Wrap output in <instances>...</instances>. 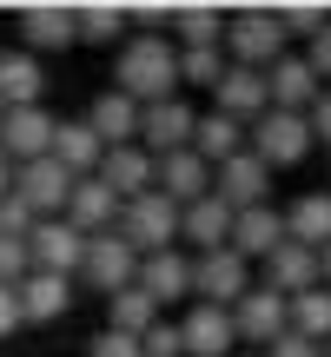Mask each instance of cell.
Wrapping results in <instances>:
<instances>
[{"instance_id": "7dc6e473", "label": "cell", "mask_w": 331, "mask_h": 357, "mask_svg": "<svg viewBox=\"0 0 331 357\" xmlns=\"http://www.w3.org/2000/svg\"><path fill=\"white\" fill-rule=\"evenodd\" d=\"M0 119H7V106H0Z\"/></svg>"}, {"instance_id": "277c9868", "label": "cell", "mask_w": 331, "mask_h": 357, "mask_svg": "<svg viewBox=\"0 0 331 357\" xmlns=\"http://www.w3.org/2000/svg\"><path fill=\"white\" fill-rule=\"evenodd\" d=\"M119 238H126L140 258L172 252V245H179V205L166 199V192H146V199H133L126 212H119Z\"/></svg>"}, {"instance_id": "f546056e", "label": "cell", "mask_w": 331, "mask_h": 357, "mask_svg": "<svg viewBox=\"0 0 331 357\" xmlns=\"http://www.w3.org/2000/svg\"><path fill=\"white\" fill-rule=\"evenodd\" d=\"M192 153L205 159V166H226V159H239L245 153V126L239 119H226V113H199V132H192Z\"/></svg>"}, {"instance_id": "e0dca14e", "label": "cell", "mask_w": 331, "mask_h": 357, "mask_svg": "<svg viewBox=\"0 0 331 357\" xmlns=\"http://www.w3.org/2000/svg\"><path fill=\"white\" fill-rule=\"evenodd\" d=\"M212 113L239 119V126H252V119H265V113H272L265 73H252V66H226V79H219V93H212Z\"/></svg>"}, {"instance_id": "ac0fdd59", "label": "cell", "mask_w": 331, "mask_h": 357, "mask_svg": "<svg viewBox=\"0 0 331 357\" xmlns=\"http://www.w3.org/2000/svg\"><path fill=\"white\" fill-rule=\"evenodd\" d=\"M232 218H239V212L212 192V199H199V205H186V212H179V238L192 245V258L226 252V245H232Z\"/></svg>"}, {"instance_id": "2e32d148", "label": "cell", "mask_w": 331, "mask_h": 357, "mask_svg": "<svg viewBox=\"0 0 331 357\" xmlns=\"http://www.w3.org/2000/svg\"><path fill=\"white\" fill-rule=\"evenodd\" d=\"M13 192L34 205V218H60V212H66V199H73V172H66L60 159H34V166H20Z\"/></svg>"}, {"instance_id": "f6af8a7d", "label": "cell", "mask_w": 331, "mask_h": 357, "mask_svg": "<svg viewBox=\"0 0 331 357\" xmlns=\"http://www.w3.org/2000/svg\"><path fill=\"white\" fill-rule=\"evenodd\" d=\"M318 271H325V291H331V245H325V252H318Z\"/></svg>"}, {"instance_id": "9a60e30c", "label": "cell", "mask_w": 331, "mask_h": 357, "mask_svg": "<svg viewBox=\"0 0 331 357\" xmlns=\"http://www.w3.org/2000/svg\"><path fill=\"white\" fill-rule=\"evenodd\" d=\"M13 20H20V47L27 53H60V47H73V40H80V13L73 7H53V0L20 7Z\"/></svg>"}, {"instance_id": "44dd1931", "label": "cell", "mask_w": 331, "mask_h": 357, "mask_svg": "<svg viewBox=\"0 0 331 357\" xmlns=\"http://www.w3.org/2000/svg\"><path fill=\"white\" fill-rule=\"evenodd\" d=\"M258 284H272L279 298H305V291H318V284H325L318 252H305V245H292V238H285L279 252L265 258V278H258Z\"/></svg>"}, {"instance_id": "3957f363", "label": "cell", "mask_w": 331, "mask_h": 357, "mask_svg": "<svg viewBox=\"0 0 331 357\" xmlns=\"http://www.w3.org/2000/svg\"><path fill=\"white\" fill-rule=\"evenodd\" d=\"M311 146H318V139H311V119H305V113H279V106H272L265 119H252V126H245V153L265 159L272 172L298 166Z\"/></svg>"}, {"instance_id": "4fadbf2b", "label": "cell", "mask_w": 331, "mask_h": 357, "mask_svg": "<svg viewBox=\"0 0 331 357\" xmlns=\"http://www.w3.org/2000/svg\"><path fill=\"white\" fill-rule=\"evenodd\" d=\"M179 337H186V357H239V324L219 305H192L179 318Z\"/></svg>"}, {"instance_id": "cb8c5ba5", "label": "cell", "mask_w": 331, "mask_h": 357, "mask_svg": "<svg viewBox=\"0 0 331 357\" xmlns=\"http://www.w3.org/2000/svg\"><path fill=\"white\" fill-rule=\"evenodd\" d=\"M87 126L100 132V146L113 153V146H140V100H126V93L106 86L100 100L87 106Z\"/></svg>"}, {"instance_id": "52a82bcc", "label": "cell", "mask_w": 331, "mask_h": 357, "mask_svg": "<svg viewBox=\"0 0 331 357\" xmlns=\"http://www.w3.org/2000/svg\"><path fill=\"white\" fill-rule=\"evenodd\" d=\"M232 324H239V344L272 351L285 331H292V298H279L272 284H252V291L232 305Z\"/></svg>"}, {"instance_id": "8d00e7d4", "label": "cell", "mask_w": 331, "mask_h": 357, "mask_svg": "<svg viewBox=\"0 0 331 357\" xmlns=\"http://www.w3.org/2000/svg\"><path fill=\"white\" fill-rule=\"evenodd\" d=\"M140 351H146V357H186V337H179V318H159L153 331L140 337Z\"/></svg>"}, {"instance_id": "f1b7e54d", "label": "cell", "mask_w": 331, "mask_h": 357, "mask_svg": "<svg viewBox=\"0 0 331 357\" xmlns=\"http://www.w3.org/2000/svg\"><path fill=\"white\" fill-rule=\"evenodd\" d=\"M20 311L27 324H53L73 311V278H53V271H34V278L20 284Z\"/></svg>"}, {"instance_id": "ba28073f", "label": "cell", "mask_w": 331, "mask_h": 357, "mask_svg": "<svg viewBox=\"0 0 331 357\" xmlns=\"http://www.w3.org/2000/svg\"><path fill=\"white\" fill-rule=\"evenodd\" d=\"M192 132H199V113L186 100H159V106H140V146L153 159H172V153H192Z\"/></svg>"}, {"instance_id": "484cf974", "label": "cell", "mask_w": 331, "mask_h": 357, "mask_svg": "<svg viewBox=\"0 0 331 357\" xmlns=\"http://www.w3.org/2000/svg\"><path fill=\"white\" fill-rule=\"evenodd\" d=\"M53 159H60L73 178H93V172H100L106 146H100V132L87 126V113H80V119H60V132H53Z\"/></svg>"}, {"instance_id": "ab89813d", "label": "cell", "mask_w": 331, "mask_h": 357, "mask_svg": "<svg viewBox=\"0 0 331 357\" xmlns=\"http://www.w3.org/2000/svg\"><path fill=\"white\" fill-rule=\"evenodd\" d=\"M93 357H146V351H140V337H126V331H100L93 337Z\"/></svg>"}, {"instance_id": "603a6c76", "label": "cell", "mask_w": 331, "mask_h": 357, "mask_svg": "<svg viewBox=\"0 0 331 357\" xmlns=\"http://www.w3.org/2000/svg\"><path fill=\"white\" fill-rule=\"evenodd\" d=\"M153 192H166V199L186 212V205H199V199H212V166H205L199 153H172V159H159V172H153Z\"/></svg>"}, {"instance_id": "ee69618b", "label": "cell", "mask_w": 331, "mask_h": 357, "mask_svg": "<svg viewBox=\"0 0 331 357\" xmlns=\"http://www.w3.org/2000/svg\"><path fill=\"white\" fill-rule=\"evenodd\" d=\"M13 178H20V166H13V159L0 153V199H7V192H13Z\"/></svg>"}, {"instance_id": "d590c367", "label": "cell", "mask_w": 331, "mask_h": 357, "mask_svg": "<svg viewBox=\"0 0 331 357\" xmlns=\"http://www.w3.org/2000/svg\"><path fill=\"white\" fill-rule=\"evenodd\" d=\"M34 225H40V218H34V205H27L20 192H7V199H0V238H27Z\"/></svg>"}, {"instance_id": "d4e9b609", "label": "cell", "mask_w": 331, "mask_h": 357, "mask_svg": "<svg viewBox=\"0 0 331 357\" xmlns=\"http://www.w3.org/2000/svg\"><path fill=\"white\" fill-rule=\"evenodd\" d=\"M40 93H47V66H40V53H27V47H13V53H0V106H40Z\"/></svg>"}, {"instance_id": "5b68a950", "label": "cell", "mask_w": 331, "mask_h": 357, "mask_svg": "<svg viewBox=\"0 0 331 357\" xmlns=\"http://www.w3.org/2000/svg\"><path fill=\"white\" fill-rule=\"evenodd\" d=\"M252 265H245L239 252H205V258H192V305H219V311H232L245 291H252Z\"/></svg>"}, {"instance_id": "b9f144b4", "label": "cell", "mask_w": 331, "mask_h": 357, "mask_svg": "<svg viewBox=\"0 0 331 357\" xmlns=\"http://www.w3.org/2000/svg\"><path fill=\"white\" fill-rule=\"evenodd\" d=\"M258 357H325V344H311V337H298V331H285L272 351H258Z\"/></svg>"}, {"instance_id": "ffe728a7", "label": "cell", "mask_w": 331, "mask_h": 357, "mask_svg": "<svg viewBox=\"0 0 331 357\" xmlns=\"http://www.w3.org/2000/svg\"><path fill=\"white\" fill-rule=\"evenodd\" d=\"M285 238H292V231H285V212H279V205H258V212H239V218H232V252H239L245 265H265Z\"/></svg>"}, {"instance_id": "6da1fadb", "label": "cell", "mask_w": 331, "mask_h": 357, "mask_svg": "<svg viewBox=\"0 0 331 357\" xmlns=\"http://www.w3.org/2000/svg\"><path fill=\"white\" fill-rule=\"evenodd\" d=\"M113 93L140 106H159V100H179V47L172 33H126L113 60Z\"/></svg>"}, {"instance_id": "f35d334b", "label": "cell", "mask_w": 331, "mask_h": 357, "mask_svg": "<svg viewBox=\"0 0 331 357\" xmlns=\"http://www.w3.org/2000/svg\"><path fill=\"white\" fill-rule=\"evenodd\" d=\"M305 66H311V73H318L325 86H331V20H325L311 40H305Z\"/></svg>"}, {"instance_id": "d6986e66", "label": "cell", "mask_w": 331, "mask_h": 357, "mask_svg": "<svg viewBox=\"0 0 331 357\" xmlns=\"http://www.w3.org/2000/svg\"><path fill=\"white\" fill-rule=\"evenodd\" d=\"M140 291L153 298V305L166 311V305H186L192 298V258L179 252H153V258H140Z\"/></svg>"}, {"instance_id": "74e56055", "label": "cell", "mask_w": 331, "mask_h": 357, "mask_svg": "<svg viewBox=\"0 0 331 357\" xmlns=\"http://www.w3.org/2000/svg\"><path fill=\"white\" fill-rule=\"evenodd\" d=\"M325 20H331L325 7H279V26H285V40H311Z\"/></svg>"}, {"instance_id": "7402d4cb", "label": "cell", "mask_w": 331, "mask_h": 357, "mask_svg": "<svg viewBox=\"0 0 331 357\" xmlns=\"http://www.w3.org/2000/svg\"><path fill=\"white\" fill-rule=\"evenodd\" d=\"M119 212H126V205H119L100 178H73V199H66L60 218L73 231H87V238H100V231H119Z\"/></svg>"}, {"instance_id": "83f0119b", "label": "cell", "mask_w": 331, "mask_h": 357, "mask_svg": "<svg viewBox=\"0 0 331 357\" xmlns=\"http://www.w3.org/2000/svg\"><path fill=\"white\" fill-rule=\"evenodd\" d=\"M226 7H172V47L179 53H205V47H226Z\"/></svg>"}, {"instance_id": "e575fe53", "label": "cell", "mask_w": 331, "mask_h": 357, "mask_svg": "<svg viewBox=\"0 0 331 357\" xmlns=\"http://www.w3.org/2000/svg\"><path fill=\"white\" fill-rule=\"evenodd\" d=\"M27 278H34V245L0 238V284H27Z\"/></svg>"}, {"instance_id": "30bf717a", "label": "cell", "mask_w": 331, "mask_h": 357, "mask_svg": "<svg viewBox=\"0 0 331 357\" xmlns=\"http://www.w3.org/2000/svg\"><path fill=\"white\" fill-rule=\"evenodd\" d=\"M34 245V271H53V278H80V258H87V231H73L66 218H40L27 231Z\"/></svg>"}, {"instance_id": "d6a6232c", "label": "cell", "mask_w": 331, "mask_h": 357, "mask_svg": "<svg viewBox=\"0 0 331 357\" xmlns=\"http://www.w3.org/2000/svg\"><path fill=\"white\" fill-rule=\"evenodd\" d=\"M292 331L311 337V344H331V291L325 284L305 291V298H292Z\"/></svg>"}, {"instance_id": "7bdbcfd3", "label": "cell", "mask_w": 331, "mask_h": 357, "mask_svg": "<svg viewBox=\"0 0 331 357\" xmlns=\"http://www.w3.org/2000/svg\"><path fill=\"white\" fill-rule=\"evenodd\" d=\"M305 119H311V139H318V146H331V86L318 93V106H311Z\"/></svg>"}, {"instance_id": "9c48e42d", "label": "cell", "mask_w": 331, "mask_h": 357, "mask_svg": "<svg viewBox=\"0 0 331 357\" xmlns=\"http://www.w3.org/2000/svg\"><path fill=\"white\" fill-rule=\"evenodd\" d=\"M53 132H60V119H53L47 106H13V113L0 119V153H7L13 166L53 159Z\"/></svg>"}, {"instance_id": "60d3db41", "label": "cell", "mask_w": 331, "mask_h": 357, "mask_svg": "<svg viewBox=\"0 0 331 357\" xmlns=\"http://www.w3.org/2000/svg\"><path fill=\"white\" fill-rule=\"evenodd\" d=\"M27 324V311H20V284H0V337H13Z\"/></svg>"}, {"instance_id": "1f68e13d", "label": "cell", "mask_w": 331, "mask_h": 357, "mask_svg": "<svg viewBox=\"0 0 331 357\" xmlns=\"http://www.w3.org/2000/svg\"><path fill=\"white\" fill-rule=\"evenodd\" d=\"M73 13H80V40H87V47H126V26H133L126 7L93 0V7H73Z\"/></svg>"}, {"instance_id": "8fae6325", "label": "cell", "mask_w": 331, "mask_h": 357, "mask_svg": "<svg viewBox=\"0 0 331 357\" xmlns=\"http://www.w3.org/2000/svg\"><path fill=\"white\" fill-rule=\"evenodd\" d=\"M212 192L232 212H258V205H272V166L252 159V153H239V159H226V166L212 172Z\"/></svg>"}, {"instance_id": "4316f807", "label": "cell", "mask_w": 331, "mask_h": 357, "mask_svg": "<svg viewBox=\"0 0 331 357\" xmlns=\"http://www.w3.org/2000/svg\"><path fill=\"white\" fill-rule=\"evenodd\" d=\"M285 231H292V245H305V252H325L331 245V192H298V199L285 205Z\"/></svg>"}, {"instance_id": "5bb4252c", "label": "cell", "mask_w": 331, "mask_h": 357, "mask_svg": "<svg viewBox=\"0 0 331 357\" xmlns=\"http://www.w3.org/2000/svg\"><path fill=\"white\" fill-rule=\"evenodd\" d=\"M265 93H272V106H279V113H311V106H318V93H325V79L305 66V53H285V60L265 66Z\"/></svg>"}, {"instance_id": "8992f818", "label": "cell", "mask_w": 331, "mask_h": 357, "mask_svg": "<svg viewBox=\"0 0 331 357\" xmlns=\"http://www.w3.org/2000/svg\"><path fill=\"white\" fill-rule=\"evenodd\" d=\"M80 284H93L100 298H113V291H126V284H140V252H133L119 231H100V238H87Z\"/></svg>"}, {"instance_id": "836d02e7", "label": "cell", "mask_w": 331, "mask_h": 357, "mask_svg": "<svg viewBox=\"0 0 331 357\" xmlns=\"http://www.w3.org/2000/svg\"><path fill=\"white\" fill-rule=\"evenodd\" d=\"M226 47H205V53H179V86H205L219 93V79H226Z\"/></svg>"}, {"instance_id": "7a4b0ae2", "label": "cell", "mask_w": 331, "mask_h": 357, "mask_svg": "<svg viewBox=\"0 0 331 357\" xmlns=\"http://www.w3.org/2000/svg\"><path fill=\"white\" fill-rule=\"evenodd\" d=\"M285 53H292V40H285V26H279V7H239L226 20V60L232 66L265 73V66L285 60Z\"/></svg>"}, {"instance_id": "4dcf8cb0", "label": "cell", "mask_w": 331, "mask_h": 357, "mask_svg": "<svg viewBox=\"0 0 331 357\" xmlns=\"http://www.w3.org/2000/svg\"><path fill=\"white\" fill-rule=\"evenodd\" d=\"M166 318V311L153 305V298L140 291V284H126V291H113L106 298V331H126V337H146L153 324Z\"/></svg>"}, {"instance_id": "7c38bea8", "label": "cell", "mask_w": 331, "mask_h": 357, "mask_svg": "<svg viewBox=\"0 0 331 357\" xmlns=\"http://www.w3.org/2000/svg\"><path fill=\"white\" fill-rule=\"evenodd\" d=\"M153 172H159V159L146 153V146H113V153L100 159V185L113 192L119 205H133V199H146V192H153Z\"/></svg>"}, {"instance_id": "bcb514c9", "label": "cell", "mask_w": 331, "mask_h": 357, "mask_svg": "<svg viewBox=\"0 0 331 357\" xmlns=\"http://www.w3.org/2000/svg\"><path fill=\"white\" fill-rule=\"evenodd\" d=\"M239 357H258V351H239Z\"/></svg>"}]
</instances>
